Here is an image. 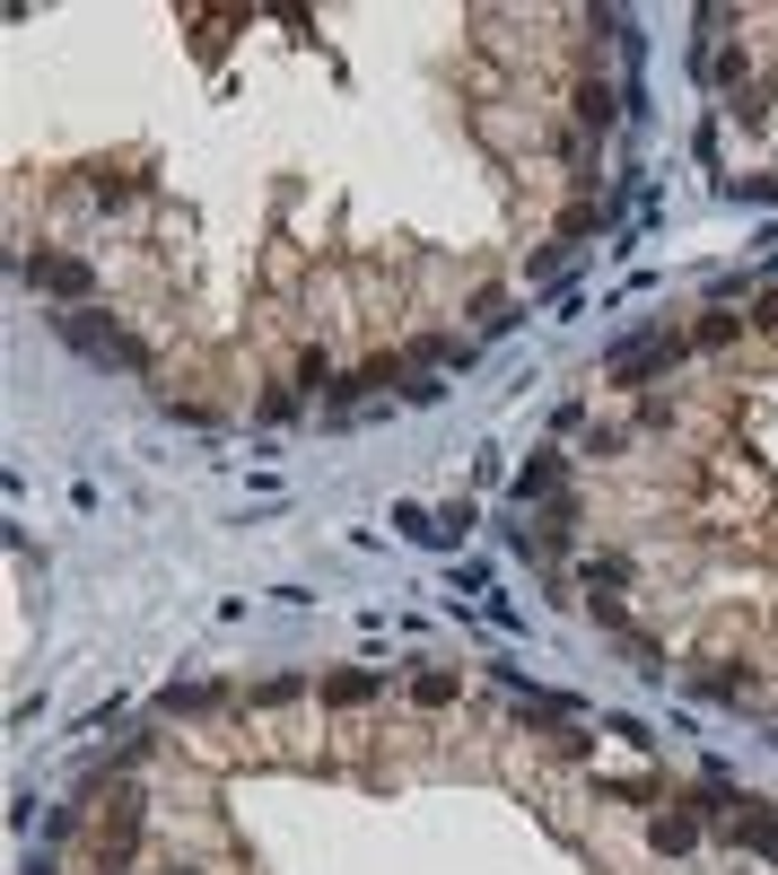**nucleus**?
<instances>
[{
	"label": "nucleus",
	"instance_id": "nucleus-1",
	"mask_svg": "<svg viewBox=\"0 0 778 875\" xmlns=\"http://www.w3.org/2000/svg\"><path fill=\"white\" fill-rule=\"evenodd\" d=\"M53 333L79 351V360H97V369H149V351H140V333H122V324H106V316H53Z\"/></svg>",
	"mask_w": 778,
	"mask_h": 875
},
{
	"label": "nucleus",
	"instance_id": "nucleus-2",
	"mask_svg": "<svg viewBox=\"0 0 778 875\" xmlns=\"http://www.w3.org/2000/svg\"><path fill=\"white\" fill-rule=\"evenodd\" d=\"M673 360H682V333H639V342H621V351L604 360V376H612V385H639V376L673 369Z\"/></svg>",
	"mask_w": 778,
	"mask_h": 875
},
{
	"label": "nucleus",
	"instance_id": "nucleus-3",
	"mask_svg": "<svg viewBox=\"0 0 778 875\" xmlns=\"http://www.w3.org/2000/svg\"><path fill=\"white\" fill-rule=\"evenodd\" d=\"M26 271H35V289H53V298H88V289H97V271H88L79 254H35Z\"/></svg>",
	"mask_w": 778,
	"mask_h": 875
},
{
	"label": "nucleus",
	"instance_id": "nucleus-4",
	"mask_svg": "<svg viewBox=\"0 0 778 875\" xmlns=\"http://www.w3.org/2000/svg\"><path fill=\"white\" fill-rule=\"evenodd\" d=\"M735 841H744V850H761V858H778V814L761 805V797H744V814H735Z\"/></svg>",
	"mask_w": 778,
	"mask_h": 875
},
{
	"label": "nucleus",
	"instance_id": "nucleus-5",
	"mask_svg": "<svg viewBox=\"0 0 778 875\" xmlns=\"http://www.w3.org/2000/svg\"><path fill=\"white\" fill-rule=\"evenodd\" d=\"M648 841H657L665 858H682V850L700 841V814H657V823H648Z\"/></svg>",
	"mask_w": 778,
	"mask_h": 875
},
{
	"label": "nucleus",
	"instance_id": "nucleus-6",
	"mask_svg": "<svg viewBox=\"0 0 778 875\" xmlns=\"http://www.w3.org/2000/svg\"><path fill=\"white\" fill-rule=\"evenodd\" d=\"M516 500H559V456H534L516 473Z\"/></svg>",
	"mask_w": 778,
	"mask_h": 875
},
{
	"label": "nucleus",
	"instance_id": "nucleus-7",
	"mask_svg": "<svg viewBox=\"0 0 778 875\" xmlns=\"http://www.w3.org/2000/svg\"><path fill=\"white\" fill-rule=\"evenodd\" d=\"M324 701H333V709H359V701H376V674H359V665H350V674H333V683H324Z\"/></svg>",
	"mask_w": 778,
	"mask_h": 875
},
{
	"label": "nucleus",
	"instance_id": "nucleus-8",
	"mask_svg": "<svg viewBox=\"0 0 778 875\" xmlns=\"http://www.w3.org/2000/svg\"><path fill=\"white\" fill-rule=\"evenodd\" d=\"M211 701H220V692H211V683H175V692H167V701H158V709H167V718H202V709H211Z\"/></svg>",
	"mask_w": 778,
	"mask_h": 875
},
{
	"label": "nucleus",
	"instance_id": "nucleus-9",
	"mask_svg": "<svg viewBox=\"0 0 778 875\" xmlns=\"http://www.w3.org/2000/svg\"><path fill=\"white\" fill-rule=\"evenodd\" d=\"M412 701H420V709H446V701H455V674H420Z\"/></svg>",
	"mask_w": 778,
	"mask_h": 875
},
{
	"label": "nucleus",
	"instance_id": "nucleus-10",
	"mask_svg": "<svg viewBox=\"0 0 778 875\" xmlns=\"http://www.w3.org/2000/svg\"><path fill=\"white\" fill-rule=\"evenodd\" d=\"M735 324H744V316H726V307H717V316H700V342L717 351V342H735Z\"/></svg>",
	"mask_w": 778,
	"mask_h": 875
},
{
	"label": "nucleus",
	"instance_id": "nucleus-11",
	"mask_svg": "<svg viewBox=\"0 0 778 875\" xmlns=\"http://www.w3.org/2000/svg\"><path fill=\"white\" fill-rule=\"evenodd\" d=\"M298 385H324V394H333V360H324V351H307V360H298Z\"/></svg>",
	"mask_w": 778,
	"mask_h": 875
},
{
	"label": "nucleus",
	"instance_id": "nucleus-12",
	"mask_svg": "<svg viewBox=\"0 0 778 875\" xmlns=\"http://www.w3.org/2000/svg\"><path fill=\"white\" fill-rule=\"evenodd\" d=\"M167 875H193V867H167Z\"/></svg>",
	"mask_w": 778,
	"mask_h": 875
}]
</instances>
